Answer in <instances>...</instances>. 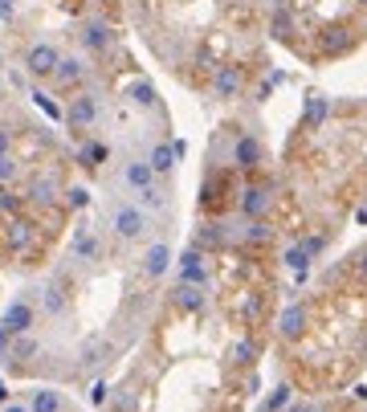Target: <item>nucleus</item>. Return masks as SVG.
Instances as JSON below:
<instances>
[{"label": "nucleus", "instance_id": "obj_1", "mask_svg": "<svg viewBox=\"0 0 367 412\" xmlns=\"http://www.w3.org/2000/svg\"><path fill=\"white\" fill-rule=\"evenodd\" d=\"M33 322H37L33 302H29V298H17V302H8V311H4V319H0V331H8V335L17 339V335H29Z\"/></svg>", "mask_w": 367, "mask_h": 412}, {"label": "nucleus", "instance_id": "obj_2", "mask_svg": "<svg viewBox=\"0 0 367 412\" xmlns=\"http://www.w3.org/2000/svg\"><path fill=\"white\" fill-rule=\"evenodd\" d=\"M61 119H66L74 131L94 127V119H98V98H94V94H78V98H70V106L61 110Z\"/></svg>", "mask_w": 367, "mask_h": 412}, {"label": "nucleus", "instance_id": "obj_3", "mask_svg": "<svg viewBox=\"0 0 367 412\" xmlns=\"http://www.w3.org/2000/svg\"><path fill=\"white\" fill-rule=\"evenodd\" d=\"M115 233H119L123 241H139V237L147 233V213L135 208V204H123V208L115 213Z\"/></svg>", "mask_w": 367, "mask_h": 412}, {"label": "nucleus", "instance_id": "obj_4", "mask_svg": "<svg viewBox=\"0 0 367 412\" xmlns=\"http://www.w3.org/2000/svg\"><path fill=\"white\" fill-rule=\"evenodd\" d=\"M82 46L90 49V53H106V49L115 46V29H110V21H102V17H94L82 25Z\"/></svg>", "mask_w": 367, "mask_h": 412}, {"label": "nucleus", "instance_id": "obj_5", "mask_svg": "<svg viewBox=\"0 0 367 412\" xmlns=\"http://www.w3.org/2000/svg\"><path fill=\"white\" fill-rule=\"evenodd\" d=\"M57 57H61V53H57L53 46H33L29 53H25V70H29L33 78H49L53 66H57Z\"/></svg>", "mask_w": 367, "mask_h": 412}, {"label": "nucleus", "instance_id": "obj_6", "mask_svg": "<svg viewBox=\"0 0 367 412\" xmlns=\"http://www.w3.org/2000/svg\"><path fill=\"white\" fill-rule=\"evenodd\" d=\"M266 159V147L257 143L253 135H245V139H237V147H232V164L241 168V172H253L257 164Z\"/></svg>", "mask_w": 367, "mask_h": 412}, {"label": "nucleus", "instance_id": "obj_7", "mask_svg": "<svg viewBox=\"0 0 367 412\" xmlns=\"http://www.w3.org/2000/svg\"><path fill=\"white\" fill-rule=\"evenodd\" d=\"M266 208H270V184H253V188H245V196H241V213H245L249 221H261Z\"/></svg>", "mask_w": 367, "mask_h": 412}, {"label": "nucleus", "instance_id": "obj_8", "mask_svg": "<svg viewBox=\"0 0 367 412\" xmlns=\"http://www.w3.org/2000/svg\"><path fill=\"white\" fill-rule=\"evenodd\" d=\"M180 282L184 286H204V282H208V266H204V253H200V249H188L180 257Z\"/></svg>", "mask_w": 367, "mask_h": 412}, {"label": "nucleus", "instance_id": "obj_9", "mask_svg": "<svg viewBox=\"0 0 367 412\" xmlns=\"http://www.w3.org/2000/svg\"><path fill=\"white\" fill-rule=\"evenodd\" d=\"M41 311L53 315V319L70 311V290H66V282H61V277H53L46 290H41Z\"/></svg>", "mask_w": 367, "mask_h": 412}, {"label": "nucleus", "instance_id": "obj_10", "mask_svg": "<svg viewBox=\"0 0 367 412\" xmlns=\"http://www.w3.org/2000/svg\"><path fill=\"white\" fill-rule=\"evenodd\" d=\"M33 237H37V229H33L25 217H12V221H8V229H4V245H8L12 253H25V249L33 245Z\"/></svg>", "mask_w": 367, "mask_h": 412}, {"label": "nucleus", "instance_id": "obj_11", "mask_svg": "<svg viewBox=\"0 0 367 412\" xmlns=\"http://www.w3.org/2000/svg\"><path fill=\"white\" fill-rule=\"evenodd\" d=\"M57 86H78L82 78H86V61L82 57H57V66H53V74H49Z\"/></svg>", "mask_w": 367, "mask_h": 412}, {"label": "nucleus", "instance_id": "obj_12", "mask_svg": "<svg viewBox=\"0 0 367 412\" xmlns=\"http://www.w3.org/2000/svg\"><path fill=\"white\" fill-rule=\"evenodd\" d=\"M168 266H172V249H168V241H155V245L143 253V274L147 277H163L168 274Z\"/></svg>", "mask_w": 367, "mask_h": 412}, {"label": "nucleus", "instance_id": "obj_13", "mask_svg": "<svg viewBox=\"0 0 367 412\" xmlns=\"http://www.w3.org/2000/svg\"><path fill=\"white\" fill-rule=\"evenodd\" d=\"M241 86H245V74H241L237 66H221V70H217V78H212V90H217V98H237V94H241Z\"/></svg>", "mask_w": 367, "mask_h": 412}, {"label": "nucleus", "instance_id": "obj_14", "mask_svg": "<svg viewBox=\"0 0 367 412\" xmlns=\"http://www.w3.org/2000/svg\"><path fill=\"white\" fill-rule=\"evenodd\" d=\"M70 253H74L78 262H98V257H102V241H98L90 229H78L74 241H70Z\"/></svg>", "mask_w": 367, "mask_h": 412}, {"label": "nucleus", "instance_id": "obj_15", "mask_svg": "<svg viewBox=\"0 0 367 412\" xmlns=\"http://www.w3.org/2000/svg\"><path fill=\"white\" fill-rule=\"evenodd\" d=\"M123 180L131 184L135 192H147V188H155V172L147 168V159H131L127 172H123Z\"/></svg>", "mask_w": 367, "mask_h": 412}, {"label": "nucleus", "instance_id": "obj_16", "mask_svg": "<svg viewBox=\"0 0 367 412\" xmlns=\"http://www.w3.org/2000/svg\"><path fill=\"white\" fill-rule=\"evenodd\" d=\"M33 355H37V339H33V335H17V339L8 343V351H4L8 364H29Z\"/></svg>", "mask_w": 367, "mask_h": 412}, {"label": "nucleus", "instance_id": "obj_17", "mask_svg": "<svg viewBox=\"0 0 367 412\" xmlns=\"http://www.w3.org/2000/svg\"><path fill=\"white\" fill-rule=\"evenodd\" d=\"M61 409H66V400H61L57 388H37L29 396V412H61Z\"/></svg>", "mask_w": 367, "mask_h": 412}, {"label": "nucleus", "instance_id": "obj_18", "mask_svg": "<svg viewBox=\"0 0 367 412\" xmlns=\"http://www.w3.org/2000/svg\"><path fill=\"white\" fill-rule=\"evenodd\" d=\"M29 200L33 204H53L57 200V180L53 176H33L29 180Z\"/></svg>", "mask_w": 367, "mask_h": 412}, {"label": "nucleus", "instance_id": "obj_19", "mask_svg": "<svg viewBox=\"0 0 367 412\" xmlns=\"http://www.w3.org/2000/svg\"><path fill=\"white\" fill-rule=\"evenodd\" d=\"M110 355V343H102V339H90L86 347H82V355H78V371H90V367H98L102 360Z\"/></svg>", "mask_w": 367, "mask_h": 412}, {"label": "nucleus", "instance_id": "obj_20", "mask_svg": "<svg viewBox=\"0 0 367 412\" xmlns=\"http://www.w3.org/2000/svg\"><path fill=\"white\" fill-rule=\"evenodd\" d=\"M277 331H281V339H298V335L306 331V311H302V306H290V311L281 315V322H277Z\"/></svg>", "mask_w": 367, "mask_h": 412}, {"label": "nucleus", "instance_id": "obj_21", "mask_svg": "<svg viewBox=\"0 0 367 412\" xmlns=\"http://www.w3.org/2000/svg\"><path fill=\"white\" fill-rule=\"evenodd\" d=\"M326 115H330V98L310 94V98H306V127H310V131H319L322 123H326Z\"/></svg>", "mask_w": 367, "mask_h": 412}, {"label": "nucleus", "instance_id": "obj_22", "mask_svg": "<svg viewBox=\"0 0 367 412\" xmlns=\"http://www.w3.org/2000/svg\"><path fill=\"white\" fill-rule=\"evenodd\" d=\"M147 168H151L155 176H163V172H172V168H176V151H172V143H155V151H151V159H147Z\"/></svg>", "mask_w": 367, "mask_h": 412}, {"label": "nucleus", "instance_id": "obj_23", "mask_svg": "<svg viewBox=\"0 0 367 412\" xmlns=\"http://www.w3.org/2000/svg\"><path fill=\"white\" fill-rule=\"evenodd\" d=\"M172 302H176V306H180V311H200V306H204V294H200V286H176V290H172Z\"/></svg>", "mask_w": 367, "mask_h": 412}, {"label": "nucleus", "instance_id": "obj_24", "mask_svg": "<svg viewBox=\"0 0 367 412\" xmlns=\"http://www.w3.org/2000/svg\"><path fill=\"white\" fill-rule=\"evenodd\" d=\"M106 155H110V151H106V143H86V147L78 151V164H82V168H90V172H98V168L106 164Z\"/></svg>", "mask_w": 367, "mask_h": 412}, {"label": "nucleus", "instance_id": "obj_25", "mask_svg": "<svg viewBox=\"0 0 367 412\" xmlns=\"http://www.w3.org/2000/svg\"><path fill=\"white\" fill-rule=\"evenodd\" d=\"M281 262H286V266H290V270H294V274H298V277H302V274H306V270H310V253H306L302 245H290Z\"/></svg>", "mask_w": 367, "mask_h": 412}, {"label": "nucleus", "instance_id": "obj_26", "mask_svg": "<svg viewBox=\"0 0 367 412\" xmlns=\"http://www.w3.org/2000/svg\"><path fill=\"white\" fill-rule=\"evenodd\" d=\"M225 241V233H221V225H200V233H196V249L204 253V249H217Z\"/></svg>", "mask_w": 367, "mask_h": 412}, {"label": "nucleus", "instance_id": "obj_27", "mask_svg": "<svg viewBox=\"0 0 367 412\" xmlns=\"http://www.w3.org/2000/svg\"><path fill=\"white\" fill-rule=\"evenodd\" d=\"M290 29H294V17H290V8H277L274 21H270V33H274L277 41H286V37H290Z\"/></svg>", "mask_w": 367, "mask_h": 412}, {"label": "nucleus", "instance_id": "obj_28", "mask_svg": "<svg viewBox=\"0 0 367 412\" xmlns=\"http://www.w3.org/2000/svg\"><path fill=\"white\" fill-rule=\"evenodd\" d=\"M61 196H66V204H70V208H74V213H82V208H86V204H90V192H86V188H82V184H74V188H66V192H61Z\"/></svg>", "mask_w": 367, "mask_h": 412}, {"label": "nucleus", "instance_id": "obj_29", "mask_svg": "<svg viewBox=\"0 0 367 412\" xmlns=\"http://www.w3.org/2000/svg\"><path fill=\"white\" fill-rule=\"evenodd\" d=\"M17 176H21V164H17L12 155H0V188H8Z\"/></svg>", "mask_w": 367, "mask_h": 412}, {"label": "nucleus", "instance_id": "obj_30", "mask_svg": "<svg viewBox=\"0 0 367 412\" xmlns=\"http://www.w3.org/2000/svg\"><path fill=\"white\" fill-rule=\"evenodd\" d=\"M131 98H135L139 106H155V102H159V98H155V86H151V82H135V86H131Z\"/></svg>", "mask_w": 367, "mask_h": 412}, {"label": "nucleus", "instance_id": "obj_31", "mask_svg": "<svg viewBox=\"0 0 367 412\" xmlns=\"http://www.w3.org/2000/svg\"><path fill=\"white\" fill-rule=\"evenodd\" d=\"M139 204H143V208H151V213H159V208L168 204V196H163L159 188H147V192H139Z\"/></svg>", "mask_w": 367, "mask_h": 412}, {"label": "nucleus", "instance_id": "obj_32", "mask_svg": "<svg viewBox=\"0 0 367 412\" xmlns=\"http://www.w3.org/2000/svg\"><path fill=\"white\" fill-rule=\"evenodd\" d=\"M229 360L232 364H249V360H253V343H249V339H237L229 347Z\"/></svg>", "mask_w": 367, "mask_h": 412}, {"label": "nucleus", "instance_id": "obj_33", "mask_svg": "<svg viewBox=\"0 0 367 412\" xmlns=\"http://www.w3.org/2000/svg\"><path fill=\"white\" fill-rule=\"evenodd\" d=\"M0 213H8V217L21 213V196H17L12 188H0Z\"/></svg>", "mask_w": 367, "mask_h": 412}, {"label": "nucleus", "instance_id": "obj_34", "mask_svg": "<svg viewBox=\"0 0 367 412\" xmlns=\"http://www.w3.org/2000/svg\"><path fill=\"white\" fill-rule=\"evenodd\" d=\"M286 404H290V388L281 384V388H277L274 396H270V400L261 404V412H281V409H286Z\"/></svg>", "mask_w": 367, "mask_h": 412}, {"label": "nucleus", "instance_id": "obj_35", "mask_svg": "<svg viewBox=\"0 0 367 412\" xmlns=\"http://www.w3.org/2000/svg\"><path fill=\"white\" fill-rule=\"evenodd\" d=\"M274 233H270V225L266 221H253L249 229H245V241H253V245H261V241H270Z\"/></svg>", "mask_w": 367, "mask_h": 412}, {"label": "nucleus", "instance_id": "obj_36", "mask_svg": "<svg viewBox=\"0 0 367 412\" xmlns=\"http://www.w3.org/2000/svg\"><path fill=\"white\" fill-rule=\"evenodd\" d=\"M33 102H37V106L46 110L49 119H61V106H57V102H53V98H49L46 90H33Z\"/></svg>", "mask_w": 367, "mask_h": 412}, {"label": "nucleus", "instance_id": "obj_37", "mask_svg": "<svg viewBox=\"0 0 367 412\" xmlns=\"http://www.w3.org/2000/svg\"><path fill=\"white\" fill-rule=\"evenodd\" d=\"M106 400H110V388H106V380H98V384L90 388V404H98V409H102Z\"/></svg>", "mask_w": 367, "mask_h": 412}, {"label": "nucleus", "instance_id": "obj_38", "mask_svg": "<svg viewBox=\"0 0 367 412\" xmlns=\"http://www.w3.org/2000/svg\"><path fill=\"white\" fill-rule=\"evenodd\" d=\"M298 245H302V249H306V253H310V257H319L322 249H326V241H322V237H302V241H298Z\"/></svg>", "mask_w": 367, "mask_h": 412}, {"label": "nucleus", "instance_id": "obj_39", "mask_svg": "<svg viewBox=\"0 0 367 412\" xmlns=\"http://www.w3.org/2000/svg\"><path fill=\"white\" fill-rule=\"evenodd\" d=\"M131 404H135V396H131V392H123V396L115 400V412H127V409H131Z\"/></svg>", "mask_w": 367, "mask_h": 412}, {"label": "nucleus", "instance_id": "obj_40", "mask_svg": "<svg viewBox=\"0 0 367 412\" xmlns=\"http://www.w3.org/2000/svg\"><path fill=\"white\" fill-rule=\"evenodd\" d=\"M12 12H17V0H0V17L12 21Z\"/></svg>", "mask_w": 367, "mask_h": 412}, {"label": "nucleus", "instance_id": "obj_41", "mask_svg": "<svg viewBox=\"0 0 367 412\" xmlns=\"http://www.w3.org/2000/svg\"><path fill=\"white\" fill-rule=\"evenodd\" d=\"M8 147H12V135H8V127H0V155H8Z\"/></svg>", "mask_w": 367, "mask_h": 412}, {"label": "nucleus", "instance_id": "obj_42", "mask_svg": "<svg viewBox=\"0 0 367 412\" xmlns=\"http://www.w3.org/2000/svg\"><path fill=\"white\" fill-rule=\"evenodd\" d=\"M355 270H359V277H367V249L355 257Z\"/></svg>", "mask_w": 367, "mask_h": 412}, {"label": "nucleus", "instance_id": "obj_43", "mask_svg": "<svg viewBox=\"0 0 367 412\" xmlns=\"http://www.w3.org/2000/svg\"><path fill=\"white\" fill-rule=\"evenodd\" d=\"M8 343H12V335H8V331H0V355L8 351Z\"/></svg>", "mask_w": 367, "mask_h": 412}, {"label": "nucleus", "instance_id": "obj_44", "mask_svg": "<svg viewBox=\"0 0 367 412\" xmlns=\"http://www.w3.org/2000/svg\"><path fill=\"white\" fill-rule=\"evenodd\" d=\"M266 4H270V8H274V12H277V8H286L290 0H266Z\"/></svg>", "mask_w": 367, "mask_h": 412}, {"label": "nucleus", "instance_id": "obj_45", "mask_svg": "<svg viewBox=\"0 0 367 412\" xmlns=\"http://www.w3.org/2000/svg\"><path fill=\"white\" fill-rule=\"evenodd\" d=\"M286 412H310L306 404H286Z\"/></svg>", "mask_w": 367, "mask_h": 412}, {"label": "nucleus", "instance_id": "obj_46", "mask_svg": "<svg viewBox=\"0 0 367 412\" xmlns=\"http://www.w3.org/2000/svg\"><path fill=\"white\" fill-rule=\"evenodd\" d=\"M4 412H29L25 404H4Z\"/></svg>", "mask_w": 367, "mask_h": 412}, {"label": "nucleus", "instance_id": "obj_47", "mask_svg": "<svg viewBox=\"0 0 367 412\" xmlns=\"http://www.w3.org/2000/svg\"><path fill=\"white\" fill-rule=\"evenodd\" d=\"M4 400H8V388H4V384H0V404H4Z\"/></svg>", "mask_w": 367, "mask_h": 412}, {"label": "nucleus", "instance_id": "obj_48", "mask_svg": "<svg viewBox=\"0 0 367 412\" xmlns=\"http://www.w3.org/2000/svg\"><path fill=\"white\" fill-rule=\"evenodd\" d=\"M310 412H326V409H310Z\"/></svg>", "mask_w": 367, "mask_h": 412}, {"label": "nucleus", "instance_id": "obj_49", "mask_svg": "<svg viewBox=\"0 0 367 412\" xmlns=\"http://www.w3.org/2000/svg\"><path fill=\"white\" fill-rule=\"evenodd\" d=\"M364 208H367V204H364Z\"/></svg>", "mask_w": 367, "mask_h": 412}, {"label": "nucleus", "instance_id": "obj_50", "mask_svg": "<svg viewBox=\"0 0 367 412\" xmlns=\"http://www.w3.org/2000/svg\"><path fill=\"white\" fill-rule=\"evenodd\" d=\"M364 4H367V0H364Z\"/></svg>", "mask_w": 367, "mask_h": 412}]
</instances>
